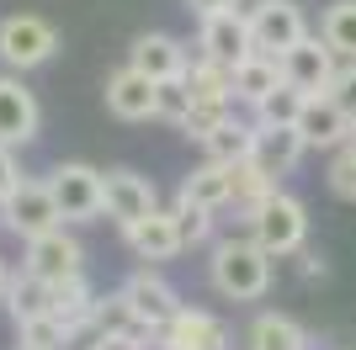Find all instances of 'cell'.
I'll return each instance as SVG.
<instances>
[{
	"label": "cell",
	"instance_id": "6da1fadb",
	"mask_svg": "<svg viewBox=\"0 0 356 350\" xmlns=\"http://www.w3.org/2000/svg\"><path fill=\"white\" fill-rule=\"evenodd\" d=\"M271 260H277V255H266L255 239H223V244L213 249L208 271H213V287H218L223 297L255 303V297H266V287H271Z\"/></svg>",
	"mask_w": 356,
	"mask_h": 350
},
{
	"label": "cell",
	"instance_id": "7a4b0ae2",
	"mask_svg": "<svg viewBox=\"0 0 356 350\" xmlns=\"http://www.w3.org/2000/svg\"><path fill=\"white\" fill-rule=\"evenodd\" d=\"M245 223H250V239L266 249V255H298V249H303V233H309V212H303V202L287 197V191H271Z\"/></svg>",
	"mask_w": 356,
	"mask_h": 350
},
{
	"label": "cell",
	"instance_id": "3957f363",
	"mask_svg": "<svg viewBox=\"0 0 356 350\" xmlns=\"http://www.w3.org/2000/svg\"><path fill=\"white\" fill-rule=\"evenodd\" d=\"M0 223H6V233H16L22 244L27 239H38V233H48V228H59V202H54V186L48 181H16L11 186V197L0 202Z\"/></svg>",
	"mask_w": 356,
	"mask_h": 350
},
{
	"label": "cell",
	"instance_id": "277c9868",
	"mask_svg": "<svg viewBox=\"0 0 356 350\" xmlns=\"http://www.w3.org/2000/svg\"><path fill=\"white\" fill-rule=\"evenodd\" d=\"M48 186H54V202H59V218L64 223H90L106 212V186H102V170H90V165L70 160L59 170L48 175Z\"/></svg>",
	"mask_w": 356,
	"mask_h": 350
},
{
	"label": "cell",
	"instance_id": "5b68a950",
	"mask_svg": "<svg viewBox=\"0 0 356 350\" xmlns=\"http://www.w3.org/2000/svg\"><path fill=\"white\" fill-rule=\"evenodd\" d=\"M59 53V32L43 16H6L0 22V64L6 69H38Z\"/></svg>",
	"mask_w": 356,
	"mask_h": 350
},
{
	"label": "cell",
	"instance_id": "8992f818",
	"mask_svg": "<svg viewBox=\"0 0 356 350\" xmlns=\"http://www.w3.org/2000/svg\"><path fill=\"white\" fill-rule=\"evenodd\" d=\"M250 38H255V53H277L282 58L293 43H303L309 38V27H303V11H298L293 0H261V6H250Z\"/></svg>",
	"mask_w": 356,
	"mask_h": 350
},
{
	"label": "cell",
	"instance_id": "52a82bcc",
	"mask_svg": "<svg viewBox=\"0 0 356 350\" xmlns=\"http://www.w3.org/2000/svg\"><path fill=\"white\" fill-rule=\"evenodd\" d=\"M22 265L43 281H70V276H86V249H80V239L64 233V223H59V228L27 239V260Z\"/></svg>",
	"mask_w": 356,
	"mask_h": 350
},
{
	"label": "cell",
	"instance_id": "ba28073f",
	"mask_svg": "<svg viewBox=\"0 0 356 350\" xmlns=\"http://www.w3.org/2000/svg\"><path fill=\"white\" fill-rule=\"evenodd\" d=\"M335 58H341V53H335L325 38H303V43H293L282 53V74L303 90V96H325V90L335 85V74H341Z\"/></svg>",
	"mask_w": 356,
	"mask_h": 350
},
{
	"label": "cell",
	"instance_id": "9c48e42d",
	"mask_svg": "<svg viewBox=\"0 0 356 350\" xmlns=\"http://www.w3.org/2000/svg\"><path fill=\"white\" fill-rule=\"evenodd\" d=\"M106 112L122 117V122H149L160 117V80H149L144 69H118L106 74Z\"/></svg>",
	"mask_w": 356,
	"mask_h": 350
},
{
	"label": "cell",
	"instance_id": "30bf717a",
	"mask_svg": "<svg viewBox=\"0 0 356 350\" xmlns=\"http://www.w3.org/2000/svg\"><path fill=\"white\" fill-rule=\"evenodd\" d=\"M154 350H229V329L202 308H181L170 324L154 329Z\"/></svg>",
	"mask_w": 356,
	"mask_h": 350
},
{
	"label": "cell",
	"instance_id": "8fae6325",
	"mask_svg": "<svg viewBox=\"0 0 356 350\" xmlns=\"http://www.w3.org/2000/svg\"><path fill=\"white\" fill-rule=\"evenodd\" d=\"M197 48L208 58H223V64H239V58L255 53V38H250V16L239 11H208L202 16V38H197Z\"/></svg>",
	"mask_w": 356,
	"mask_h": 350
},
{
	"label": "cell",
	"instance_id": "7c38bea8",
	"mask_svg": "<svg viewBox=\"0 0 356 350\" xmlns=\"http://www.w3.org/2000/svg\"><path fill=\"white\" fill-rule=\"evenodd\" d=\"M102 186H106V218L118 223V228H134L138 218L154 212V186L138 170H106Z\"/></svg>",
	"mask_w": 356,
	"mask_h": 350
},
{
	"label": "cell",
	"instance_id": "4fadbf2b",
	"mask_svg": "<svg viewBox=\"0 0 356 350\" xmlns=\"http://www.w3.org/2000/svg\"><path fill=\"white\" fill-rule=\"evenodd\" d=\"M351 128H356V117L346 112L335 96H309L303 101V117H298V133L309 138V149H341L346 138H351Z\"/></svg>",
	"mask_w": 356,
	"mask_h": 350
},
{
	"label": "cell",
	"instance_id": "5bb4252c",
	"mask_svg": "<svg viewBox=\"0 0 356 350\" xmlns=\"http://www.w3.org/2000/svg\"><path fill=\"white\" fill-rule=\"evenodd\" d=\"M38 138V101H32V90L11 74H0V144H32Z\"/></svg>",
	"mask_w": 356,
	"mask_h": 350
},
{
	"label": "cell",
	"instance_id": "9a60e30c",
	"mask_svg": "<svg viewBox=\"0 0 356 350\" xmlns=\"http://www.w3.org/2000/svg\"><path fill=\"white\" fill-rule=\"evenodd\" d=\"M128 303H134V313L144 319V329H160V324H170L181 313V297H176V287L165 276H154V271H134L128 276Z\"/></svg>",
	"mask_w": 356,
	"mask_h": 350
},
{
	"label": "cell",
	"instance_id": "2e32d148",
	"mask_svg": "<svg viewBox=\"0 0 356 350\" xmlns=\"http://www.w3.org/2000/svg\"><path fill=\"white\" fill-rule=\"evenodd\" d=\"M303 154H309V138H303L298 128H271V122H255V149H250V160L261 165L271 181H277V175H287Z\"/></svg>",
	"mask_w": 356,
	"mask_h": 350
},
{
	"label": "cell",
	"instance_id": "e0dca14e",
	"mask_svg": "<svg viewBox=\"0 0 356 350\" xmlns=\"http://www.w3.org/2000/svg\"><path fill=\"white\" fill-rule=\"evenodd\" d=\"M122 239L134 244V255L138 260H149V265H160V260H170V255H181V228H176V212H149V218H138L134 228H122Z\"/></svg>",
	"mask_w": 356,
	"mask_h": 350
},
{
	"label": "cell",
	"instance_id": "ac0fdd59",
	"mask_svg": "<svg viewBox=\"0 0 356 350\" xmlns=\"http://www.w3.org/2000/svg\"><path fill=\"white\" fill-rule=\"evenodd\" d=\"M128 64L134 69H144L149 80H176V74H186V48L176 43V38H165V32H144L134 43V53H128Z\"/></svg>",
	"mask_w": 356,
	"mask_h": 350
},
{
	"label": "cell",
	"instance_id": "d6986e66",
	"mask_svg": "<svg viewBox=\"0 0 356 350\" xmlns=\"http://www.w3.org/2000/svg\"><path fill=\"white\" fill-rule=\"evenodd\" d=\"M181 202H197V207H208V212L229 207V202H234V170H229L223 160L197 165V170L181 181Z\"/></svg>",
	"mask_w": 356,
	"mask_h": 350
},
{
	"label": "cell",
	"instance_id": "ffe728a7",
	"mask_svg": "<svg viewBox=\"0 0 356 350\" xmlns=\"http://www.w3.org/2000/svg\"><path fill=\"white\" fill-rule=\"evenodd\" d=\"M282 80H287V74H282V58H277V53H250V58H239V64H234V101H245V106L266 101Z\"/></svg>",
	"mask_w": 356,
	"mask_h": 350
},
{
	"label": "cell",
	"instance_id": "44dd1931",
	"mask_svg": "<svg viewBox=\"0 0 356 350\" xmlns=\"http://www.w3.org/2000/svg\"><path fill=\"white\" fill-rule=\"evenodd\" d=\"M186 85H192V101H234V64L202 53L186 64Z\"/></svg>",
	"mask_w": 356,
	"mask_h": 350
},
{
	"label": "cell",
	"instance_id": "7402d4cb",
	"mask_svg": "<svg viewBox=\"0 0 356 350\" xmlns=\"http://www.w3.org/2000/svg\"><path fill=\"white\" fill-rule=\"evenodd\" d=\"M48 303H54V281L32 276L27 265H22V276L6 281V308H11L16 324H27V319H38V313H48Z\"/></svg>",
	"mask_w": 356,
	"mask_h": 350
},
{
	"label": "cell",
	"instance_id": "603a6c76",
	"mask_svg": "<svg viewBox=\"0 0 356 350\" xmlns=\"http://www.w3.org/2000/svg\"><path fill=\"white\" fill-rule=\"evenodd\" d=\"M202 149H208V160H223V165L250 160V149H255V122H239V117H229V122H218V128L202 138Z\"/></svg>",
	"mask_w": 356,
	"mask_h": 350
},
{
	"label": "cell",
	"instance_id": "cb8c5ba5",
	"mask_svg": "<svg viewBox=\"0 0 356 350\" xmlns=\"http://www.w3.org/2000/svg\"><path fill=\"white\" fill-rule=\"evenodd\" d=\"M250 350H309V335L287 313H261L250 324Z\"/></svg>",
	"mask_w": 356,
	"mask_h": 350
},
{
	"label": "cell",
	"instance_id": "d4e9b609",
	"mask_svg": "<svg viewBox=\"0 0 356 350\" xmlns=\"http://www.w3.org/2000/svg\"><path fill=\"white\" fill-rule=\"evenodd\" d=\"M48 313L70 329V324H80V319H90L96 313V292H90V281L86 276H70V281H54V303H48Z\"/></svg>",
	"mask_w": 356,
	"mask_h": 350
},
{
	"label": "cell",
	"instance_id": "484cf974",
	"mask_svg": "<svg viewBox=\"0 0 356 350\" xmlns=\"http://www.w3.org/2000/svg\"><path fill=\"white\" fill-rule=\"evenodd\" d=\"M303 90L293 85V80H282V85L271 90L266 101H255V122H271V128H298V117H303Z\"/></svg>",
	"mask_w": 356,
	"mask_h": 350
},
{
	"label": "cell",
	"instance_id": "4316f807",
	"mask_svg": "<svg viewBox=\"0 0 356 350\" xmlns=\"http://www.w3.org/2000/svg\"><path fill=\"white\" fill-rule=\"evenodd\" d=\"M96 324H102L106 335H149V340H154V329H144V319L134 313V303H128V292H112V297H96Z\"/></svg>",
	"mask_w": 356,
	"mask_h": 350
},
{
	"label": "cell",
	"instance_id": "83f0119b",
	"mask_svg": "<svg viewBox=\"0 0 356 350\" xmlns=\"http://www.w3.org/2000/svg\"><path fill=\"white\" fill-rule=\"evenodd\" d=\"M325 43L341 58H356V0H335L325 11Z\"/></svg>",
	"mask_w": 356,
	"mask_h": 350
},
{
	"label": "cell",
	"instance_id": "f1b7e54d",
	"mask_svg": "<svg viewBox=\"0 0 356 350\" xmlns=\"http://www.w3.org/2000/svg\"><path fill=\"white\" fill-rule=\"evenodd\" d=\"M229 117H234V101H192V112L181 117L176 128L186 133V138H197V144H202V138H208L218 122H229Z\"/></svg>",
	"mask_w": 356,
	"mask_h": 350
},
{
	"label": "cell",
	"instance_id": "f546056e",
	"mask_svg": "<svg viewBox=\"0 0 356 350\" xmlns=\"http://www.w3.org/2000/svg\"><path fill=\"white\" fill-rule=\"evenodd\" d=\"M330 191L341 197V202H356V144H341L330 149V170H325Z\"/></svg>",
	"mask_w": 356,
	"mask_h": 350
},
{
	"label": "cell",
	"instance_id": "4dcf8cb0",
	"mask_svg": "<svg viewBox=\"0 0 356 350\" xmlns=\"http://www.w3.org/2000/svg\"><path fill=\"white\" fill-rule=\"evenodd\" d=\"M16 329H22V345L27 350H64V324L54 313H38V319L16 324Z\"/></svg>",
	"mask_w": 356,
	"mask_h": 350
},
{
	"label": "cell",
	"instance_id": "1f68e13d",
	"mask_svg": "<svg viewBox=\"0 0 356 350\" xmlns=\"http://www.w3.org/2000/svg\"><path fill=\"white\" fill-rule=\"evenodd\" d=\"M176 228H181V244L192 249V244H202L213 233V212L197 207V202H176Z\"/></svg>",
	"mask_w": 356,
	"mask_h": 350
},
{
	"label": "cell",
	"instance_id": "d6a6232c",
	"mask_svg": "<svg viewBox=\"0 0 356 350\" xmlns=\"http://www.w3.org/2000/svg\"><path fill=\"white\" fill-rule=\"evenodd\" d=\"M186 112H192V85H186V74L160 80V117L165 122H181Z\"/></svg>",
	"mask_w": 356,
	"mask_h": 350
},
{
	"label": "cell",
	"instance_id": "836d02e7",
	"mask_svg": "<svg viewBox=\"0 0 356 350\" xmlns=\"http://www.w3.org/2000/svg\"><path fill=\"white\" fill-rule=\"evenodd\" d=\"M330 96H335V101H341L346 112L356 117V58H351V64H346L341 74H335V85H330Z\"/></svg>",
	"mask_w": 356,
	"mask_h": 350
},
{
	"label": "cell",
	"instance_id": "e575fe53",
	"mask_svg": "<svg viewBox=\"0 0 356 350\" xmlns=\"http://www.w3.org/2000/svg\"><path fill=\"white\" fill-rule=\"evenodd\" d=\"M22 181V165H16V154H11V144H0V202L11 197V186Z\"/></svg>",
	"mask_w": 356,
	"mask_h": 350
},
{
	"label": "cell",
	"instance_id": "d590c367",
	"mask_svg": "<svg viewBox=\"0 0 356 350\" xmlns=\"http://www.w3.org/2000/svg\"><path fill=\"white\" fill-rule=\"evenodd\" d=\"M186 6H192L197 16H208V11H234L239 0H186Z\"/></svg>",
	"mask_w": 356,
	"mask_h": 350
},
{
	"label": "cell",
	"instance_id": "8d00e7d4",
	"mask_svg": "<svg viewBox=\"0 0 356 350\" xmlns=\"http://www.w3.org/2000/svg\"><path fill=\"white\" fill-rule=\"evenodd\" d=\"M303 276H325V260H319V255H314V249H309V255H303Z\"/></svg>",
	"mask_w": 356,
	"mask_h": 350
},
{
	"label": "cell",
	"instance_id": "74e56055",
	"mask_svg": "<svg viewBox=\"0 0 356 350\" xmlns=\"http://www.w3.org/2000/svg\"><path fill=\"white\" fill-rule=\"evenodd\" d=\"M6 281H11V271H6V260H0V297H6Z\"/></svg>",
	"mask_w": 356,
	"mask_h": 350
},
{
	"label": "cell",
	"instance_id": "f35d334b",
	"mask_svg": "<svg viewBox=\"0 0 356 350\" xmlns=\"http://www.w3.org/2000/svg\"><path fill=\"white\" fill-rule=\"evenodd\" d=\"M346 144H356V128H351V138H346Z\"/></svg>",
	"mask_w": 356,
	"mask_h": 350
},
{
	"label": "cell",
	"instance_id": "ab89813d",
	"mask_svg": "<svg viewBox=\"0 0 356 350\" xmlns=\"http://www.w3.org/2000/svg\"><path fill=\"white\" fill-rule=\"evenodd\" d=\"M16 350H27V345H16Z\"/></svg>",
	"mask_w": 356,
	"mask_h": 350
}]
</instances>
